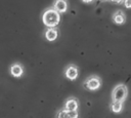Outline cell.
<instances>
[{
    "label": "cell",
    "mask_w": 131,
    "mask_h": 118,
    "mask_svg": "<svg viewBox=\"0 0 131 118\" xmlns=\"http://www.w3.org/2000/svg\"><path fill=\"white\" fill-rule=\"evenodd\" d=\"M110 1H113V2H116V3H121L123 0H110Z\"/></svg>",
    "instance_id": "obj_14"
},
{
    "label": "cell",
    "mask_w": 131,
    "mask_h": 118,
    "mask_svg": "<svg viewBox=\"0 0 131 118\" xmlns=\"http://www.w3.org/2000/svg\"><path fill=\"white\" fill-rule=\"evenodd\" d=\"M64 74H66V77H67L68 79H70V80H75V79H77V77H78V70H77L76 67L70 66V67L67 68Z\"/></svg>",
    "instance_id": "obj_5"
},
{
    "label": "cell",
    "mask_w": 131,
    "mask_h": 118,
    "mask_svg": "<svg viewBox=\"0 0 131 118\" xmlns=\"http://www.w3.org/2000/svg\"><path fill=\"white\" fill-rule=\"evenodd\" d=\"M42 21L44 25L48 28H55L60 21V14L57 10L54 8H48L47 10L44 11L42 15Z\"/></svg>",
    "instance_id": "obj_1"
},
{
    "label": "cell",
    "mask_w": 131,
    "mask_h": 118,
    "mask_svg": "<svg viewBox=\"0 0 131 118\" xmlns=\"http://www.w3.org/2000/svg\"><path fill=\"white\" fill-rule=\"evenodd\" d=\"M57 31L55 30V28H48L47 31L45 32V38L48 41H54L57 38Z\"/></svg>",
    "instance_id": "obj_9"
},
{
    "label": "cell",
    "mask_w": 131,
    "mask_h": 118,
    "mask_svg": "<svg viewBox=\"0 0 131 118\" xmlns=\"http://www.w3.org/2000/svg\"><path fill=\"white\" fill-rule=\"evenodd\" d=\"M53 8L57 10L59 13H63L68 9V3L66 0H55L53 4Z\"/></svg>",
    "instance_id": "obj_4"
},
{
    "label": "cell",
    "mask_w": 131,
    "mask_h": 118,
    "mask_svg": "<svg viewBox=\"0 0 131 118\" xmlns=\"http://www.w3.org/2000/svg\"><path fill=\"white\" fill-rule=\"evenodd\" d=\"M82 1H83L84 3H91L93 0H82Z\"/></svg>",
    "instance_id": "obj_13"
},
{
    "label": "cell",
    "mask_w": 131,
    "mask_h": 118,
    "mask_svg": "<svg viewBox=\"0 0 131 118\" xmlns=\"http://www.w3.org/2000/svg\"><path fill=\"white\" fill-rule=\"evenodd\" d=\"M57 118H78V113L77 111H70L64 109L58 113Z\"/></svg>",
    "instance_id": "obj_6"
},
{
    "label": "cell",
    "mask_w": 131,
    "mask_h": 118,
    "mask_svg": "<svg viewBox=\"0 0 131 118\" xmlns=\"http://www.w3.org/2000/svg\"><path fill=\"white\" fill-rule=\"evenodd\" d=\"M127 96V88L125 85L120 84L116 86V88L113 91V101L123 102Z\"/></svg>",
    "instance_id": "obj_2"
},
{
    "label": "cell",
    "mask_w": 131,
    "mask_h": 118,
    "mask_svg": "<svg viewBox=\"0 0 131 118\" xmlns=\"http://www.w3.org/2000/svg\"><path fill=\"white\" fill-rule=\"evenodd\" d=\"M10 73H11V75L14 76V77H20V76L23 75V73H24L23 67H21L20 65H18V64H14V65H12L11 68H10Z\"/></svg>",
    "instance_id": "obj_8"
},
{
    "label": "cell",
    "mask_w": 131,
    "mask_h": 118,
    "mask_svg": "<svg viewBox=\"0 0 131 118\" xmlns=\"http://www.w3.org/2000/svg\"><path fill=\"white\" fill-rule=\"evenodd\" d=\"M124 5L127 8H131V0H124Z\"/></svg>",
    "instance_id": "obj_12"
},
{
    "label": "cell",
    "mask_w": 131,
    "mask_h": 118,
    "mask_svg": "<svg viewBox=\"0 0 131 118\" xmlns=\"http://www.w3.org/2000/svg\"><path fill=\"white\" fill-rule=\"evenodd\" d=\"M66 109L67 110H70V111H77L78 109V103L76 100L74 99H70L67 101L66 103Z\"/></svg>",
    "instance_id": "obj_10"
},
{
    "label": "cell",
    "mask_w": 131,
    "mask_h": 118,
    "mask_svg": "<svg viewBox=\"0 0 131 118\" xmlns=\"http://www.w3.org/2000/svg\"><path fill=\"white\" fill-rule=\"evenodd\" d=\"M113 21H114L117 25H123V24L125 23V21H126V17H125L124 12L121 11V10L117 11V12L113 15Z\"/></svg>",
    "instance_id": "obj_7"
},
{
    "label": "cell",
    "mask_w": 131,
    "mask_h": 118,
    "mask_svg": "<svg viewBox=\"0 0 131 118\" xmlns=\"http://www.w3.org/2000/svg\"><path fill=\"white\" fill-rule=\"evenodd\" d=\"M100 86V80L96 76H92L87 79L85 83V87H87L89 90H97Z\"/></svg>",
    "instance_id": "obj_3"
},
{
    "label": "cell",
    "mask_w": 131,
    "mask_h": 118,
    "mask_svg": "<svg viewBox=\"0 0 131 118\" xmlns=\"http://www.w3.org/2000/svg\"><path fill=\"white\" fill-rule=\"evenodd\" d=\"M122 110V102H118V101H113L112 104V111L114 113H119Z\"/></svg>",
    "instance_id": "obj_11"
}]
</instances>
